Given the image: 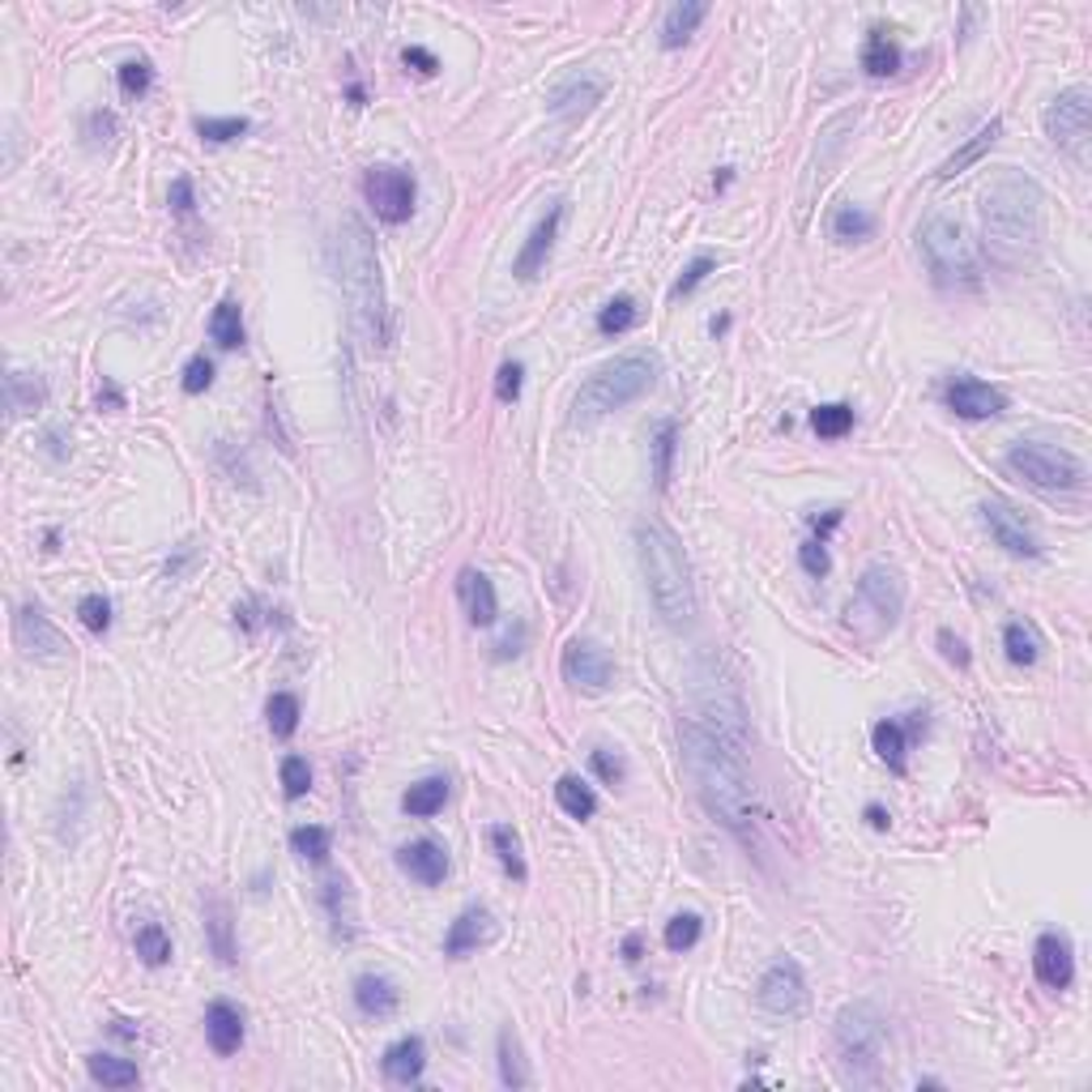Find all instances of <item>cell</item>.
I'll list each match as a JSON object with an SVG mask.
<instances>
[{"label":"cell","instance_id":"31","mask_svg":"<svg viewBox=\"0 0 1092 1092\" xmlns=\"http://www.w3.org/2000/svg\"><path fill=\"white\" fill-rule=\"evenodd\" d=\"M444 798H449V781L444 777H423L419 785H410L401 794V811L414 816V820H427V816H436L444 807Z\"/></svg>","mask_w":1092,"mask_h":1092},{"label":"cell","instance_id":"27","mask_svg":"<svg viewBox=\"0 0 1092 1092\" xmlns=\"http://www.w3.org/2000/svg\"><path fill=\"white\" fill-rule=\"evenodd\" d=\"M709 17V4L705 0H683V4H670L666 17H662V47H679L696 34V26Z\"/></svg>","mask_w":1092,"mask_h":1092},{"label":"cell","instance_id":"32","mask_svg":"<svg viewBox=\"0 0 1092 1092\" xmlns=\"http://www.w3.org/2000/svg\"><path fill=\"white\" fill-rule=\"evenodd\" d=\"M86 1072H90V1080L103 1084V1089H132V1084H141V1072H137L128 1059H116V1054H90V1059H86Z\"/></svg>","mask_w":1092,"mask_h":1092},{"label":"cell","instance_id":"55","mask_svg":"<svg viewBox=\"0 0 1092 1092\" xmlns=\"http://www.w3.org/2000/svg\"><path fill=\"white\" fill-rule=\"evenodd\" d=\"M521 384H525V367H521V364H504V367H499V375H495V397L512 406V401L521 397Z\"/></svg>","mask_w":1092,"mask_h":1092},{"label":"cell","instance_id":"10","mask_svg":"<svg viewBox=\"0 0 1092 1092\" xmlns=\"http://www.w3.org/2000/svg\"><path fill=\"white\" fill-rule=\"evenodd\" d=\"M1046 137L1067 154L1076 158L1080 167H1089V150H1092V95L1084 86H1072L1063 90L1050 108H1046Z\"/></svg>","mask_w":1092,"mask_h":1092},{"label":"cell","instance_id":"45","mask_svg":"<svg viewBox=\"0 0 1092 1092\" xmlns=\"http://www.w3.org/2000/svg\"><path fill=\"white\" fill-rule=\"evenodd\" d=\"M491 850L499 853V866L512 875V879H525V857H521V837L508 828V824H495L491 828Z\"/></svg>","mask_w":1092,"mask_h":1092},{"label":"cell","instance_id":"26","mask_svg":"<svg viewBox=\"0 0 1092 1092\" xmlns=\"http://www.w3.org/2000/svg\"><path fill=\"white\" fill-rule=\"evenodd\" d=\"M47 401V384L34 371H9L4 375V410L9 419H26Z\"/></svg>","mask_w":1092,"mask_h":1092},{"label":"cell","instance_id":"49","mask_svg":"<svg viewBox=\"0 0 1092 1092\" xmlns=\"http://www.w3.org/2000/svg\"><path fill=\"white\" fill-rule=\"evenodd\" d=\"M282 790H286V798H303L312 790V768H308L303 755H286L282 760Z\"/></svg>","mask_w":1092,"mask_h":1092},{"label":"cell","instance_id":"62","mask_svg":"<svg viewBox=\"0 0 1092 1092\" xmlns=\"http://www.w3.org/2000/svg\"><path fill=\"white\" fill-rule=\"evenodd\" d=\"M866 820H870V828H879V833H883V828H888V824H892V816H888V811H883V807H875V803H870V807H866Z\"/></svg>","mask_w":1092,"mask_h":1092},{"label":"cell","instance_id":"61","mask_svg":"<svg viewBox=\"0 0 1092 1092\" xmlns=\"http://www.w3.org/2000/svg\"><path fill=\"white\" fill-rule=\"evenodd\" d=\"M193 559H197V542H188V547L180 551V559H175V564H167V577L175 581V577H180V572H184V568H188Z\"/></svg>","mask_w":1092,"mask_h":1092},{"label":"cell","instance_id":"30","mask_svg":"<svg viewBox=\"0 0 1092 1092\" xmlns=\"http://www.w3.org/2000/svg\"><path fill=\"white\" fill-rule=\"evenodd\" d=\"M1003 649H1007V662H1016V666H1033V662L1041 657L1046 640H1041V632H1037L1033 623L1011 619V623L1003 627Z\"/></svg>","mask_w":1092,"mask_h":1092},{"label":"cell","instance_id":"50","mask_svg":"<svg viewBox=\"0 0 1092 1092\" xmlns=\"http://www.w3.org/2000/svg\"><path fill=\"white\" fill-rule=\"evenodd\" d=\"M77 619H82L95 636H103V632L112 627V602H108L103 594H86V598L77 602Z\"/></svg>","mask_w":1092,"mask_h":1092},{"label":"cell","instance_id":"8","mask_svg":"<svg viewBox=\"0 0 1092 1092\" xmlns=\"http://www.w3.org/2000/svg\"><path fill=\"white\" fill-rule=\"evenodd\" d=\"M905 610V577L892 564H870L857 577L850 607H846V627L862 640H875L900 623Z\"/></svg>","mask_w":1092,"mask_h":1092},{"label":"cell","instance_id":"43","mask_svg":"<svg viewBox=\"0 0 1092 1092\" xmlns=\"http://www.w3.org/2000/svg\"><path fill=\"white\" fill-rule=\"evenodd\" d=\"M811 427H816V436H824V440H841L853 427V406H846V401L816 406V410H811Z\"/></svg>","mask_w":1092,"mask_h":1092},{"label":"cell","instance_id":"52","mask_svg":"<svg viewBox=\"0 0 1092 1092\" xmlns=\"http://www.w3.org/2000/svg\"><path fill=\"white\" fill-rule=\"evenodd\" d=\"M180 384H184L188 397H201V393L214 384V364H210L205 355H193V359L184 364V380H180Z\"/></svg>","mask_w":1092,"mask_h":1092},{"label":"cell","instance_id":"57","mask_svg":"<svg viewBox=\"0 0 1092 1092\" xmlns=\"http://www.w3.org/2000/svg\"><path fill=\"white\" fill-rule=\"evenodd\" d=\"M112 132H116V116H112V112H95V116L86 120V137H90V145L112 141Z\"/></svg>","mask_w":1092,"mask_h":1092},{"label":"cell","instance_id":"54","mask_svg":"<svg viewBox=\"0 0 1092 1092\" xmlns=\"http://www.w3.org/2000/svg\"><path fill=\"white\" fill-rule=\"evenodd\" d=\"M150 82H154V73H150L145 60H124L120 65V90L128 99H141L150 90Z\"/></svg>","mask_w":1092,"mask_h":1092},{"label":"cell","instance_id":"9","mask_svg":"<svg viewBox=\"0 0 1092 1092\" xmlns=\"http://www.w3.org/2000/svg\"><path fill=\"white\" fill-rule=\"evenodd\" d=\"M1007 470L1037 491H1076L1084 486V462L1050 440H1020L1007 449Z\"/></svg>","mask_w":1092,"mask_h":1092},{"label":"cell","instance_id":"64","mask_svg":"<svg viewBox=\"0 0 1092 1092\" xmlns=\"http://www.w3.org/2000/svg\"><path fill=\"white\" fill-rule=\"evenodd\" d=\"M623 952H627V961H636V952H640V939H627V944H623Z\"/></svg>","mask_w":1092,"mask_h":1092},{"label":"cell","instance_id":"20","mask_svg":"<svg viewBox=\"0 0 1092 1092\" xmlns=\"http://www.w3.org/2000/svg\"><path fill=\"white\" fill-rule=\"evenodd\" d=\"M491 939H495V918L486 913L483 905H470V909L449 926V935H444V956H470V952H479Z\"/></svg>","mask_w":1092,"mask_h":1092},{"label":"cell","instance_id":"60","mask_svg":"<svg viewBox=\"0 0 1092 1092\" xmlns=\"http://www.w3.org/2000/svg\"><path fill=\"white\" fill-rule=\"evenodd\" d=\"M171 205H175L180 214H193L197 201H193V180H188V175H180V180L171 184Z\"/></svg>","mask_w":1092,"mask_h":1092},{"label":"cell","instance_id":"24","mask_svg":"<svg viewBox=\"0 0 1092 1092\" xmlns=\"http://www.w3.org/2000/svg\"><path fill=\"white\" fill-rule=\"evenodd\" d=\"M205 1037H210L214 1054H236V1050L243 1046L240 1007H236V1003H227V998L210 1003V1011H205Z\"/></svg>","mask_w":1092,"mask_h":1092},{"label":"cell","instance_id":"4","mask_svg":"<svg viewBox=\"0 0 1092 1092\" xmlns=\"http://www.w3.org/2000/svg\"><path fill=\"white\" fill-rule=\"evenodd\" d=\"M636 555H640V572H644V585H649L657 614L670 627H687L696 619V585H692L687 551L675 538V529H666L662 521H640L636 525Z\"/></svg>","mask_w":1092,"mask_h":1092},{"label":"cell","instance_id":"11","mask_svg":"<svg viewBox=\"0 0 1092 1092\" xmlns=\"http://www.w3.org/2000/svg\"><path fill=\"white\" fill-rule=\"evenodd\" d=\"M364 193H367V205L375 210L380 223H388V227L410 223L414 197H419L410 171H401V167H371L364 180Z\"/></svg>","mask_w":1092,"mask_h":1092},{"label":"cell","instance_id":"56","mask_svg":"<svg viewBox=\"0 0 1092 1092\" xmlns=\"http://www.w3.org/2000/svg\"><path fill=\"white\" fill-rule=\"evenodd\" d=\"M590 764H594V772H598L607 785H619V781H623V760H619L614 751H607V747H598V751L590 755Z\"/></svg>","mask_w":1092,"mask_h":1092},{"label":"cell","instance_id":"33","mask_svg":"<svg viewBox=\"0 0 1092 1092\" xmlns=\"http://www.w3.org/2000/svg\"><path fill=\"white\" fill-rule=\"evenodd\" d=\"M862 69H866L870 77H888V73L900 69V47H896V39H888V30H870V34H866Z\"/></svg>","mask_w":1092,"mask_h":1092},{"label":"cell","instance_id":"28","mask_svg":"<svg viewBox=\"0 0 1092 1092\" xmlns=\"http://www.w3.org/2000/svg\"><path fill=\"white\" fill-rule=\"evenodd\" d=\"M321 900L334 918V935L338 939H355V892H351V879L334 875L325 888H321Z\"/></svg>","mask_w":1092,"mask_h":1092},{"label":"cell","instance_id":"2","mask_svg":"<svg viewBox=\"0 0 1092 1092\" xmlns=\"http://www.w3.org/2000/svg\"><path fill=\"white\" fill-rule=\"evenodd\" d=\"M1046 240V193L1033 175L1003 167L981 188V247L990 265L1020 273L1041 256Z\"/></svg>","mask_w":1092,"mask_h":1092},{"label":"cell","instance_id":"48","mask_svg":"<svg viewBox=\"0 0 1092 1092\" xmlns=\"http://www.w3.org/2000/svg\"><path fill=\"white\" fill-rule=\"evenodd\" d=\"M713 269H718V256L700 252V256H696V260H692V265L679 273V282L670 286V299H687V295H692V290H696V286H700V282H705Z\"/></svg>","mask_w":1092,"mask_h":1092},{"label":"cell","instance_id":"1","mask_svg":"<svg viewBox=\"0 0 1092 1092\" xmlns=\"http://www.w3.org/2000/svg\"><path fill=\"white\" fill-rule=\"evenodd\" d=\"M679 747H683V764L696 781L700 803L726 824L742 846H755L760 833V798L751 785V772L742 764V751L729 747L722 734H713L700 722H683L679 726Z\"/></svg>","mask_w":1092,"mask_h":1092},{"label":"cell","instance_id":"44","mask_svg":"<svg viewBox=\"0 0 1092 1092\" xmlns=\"http://www.w3.org/2000/svg\"><path fill=\"white\" fill-rule=\"evenodd\" d=\"M265 718H269V729L273 738H290L299 729V696L290 692H273L269 705H265Z\"/></svg>","mask_w":1092,"mask_h":1092},{"label":"cell","instance_id":"5","mask_svg":"<svg viewBox=\"0 0 1092 1092\" xmlns=\"http://www.w3.org/2000/svg\"><path fill=\"white\" fill-rule=\"evenodd\" d=\"M833 1041H837V1063H841L846 1084L875 1089L883 1080V1067H888V1024H883V1016L870 1003H846L837 1011Z\"/></svg>","mask_w":1092,"mask_h":1092},{"label":"cell","instance_id":"37","mask_svg":"<svg viewBox=\"0 0 1092 1092\" xmlns=\"http://www.w3.org/2000/svg\"><path fill=\"white\" fill-rule=\"evenodd\" d=\"M210 338H214L223 351L243 346V312L236 299H223V303L214 308V316H210Z\"/></svg>","mask_w":1092,"mask_h":1092},{"label":"cell","instance_id":"19","mask_svg":"<svg viewBox=\"0 0 1092 1092\" xmlns=\"http://www.w3.org/2000/svg\"><path fill=\"white\" fill-rule=\"evenodd\" d=\"M564 214H568V205L564 201H555L551 210H547V218L529 231V240L525 247L516 252V265H512V273L521 278V282H529V278H538V269L547 265V256L555 252V240H559V227H564Z\"/></svg>","mask_w":1092,"mask_h":1092},{"label":"cell","instance_id":"7","mask_svg":"<svg viewBox=\"0 0 1092 1092\" xmlns=\"http://www.w3.org/2000/svg\"><path fill=\"white\" fill-rule=\"evenodd\" d=\"M918 252L935 278V286H944V290H977L981 286L977 247L952 214H931L918 227Z\"/></svg>","mask_w":1092,"mask_h":1092},{"label":"cell","instance_id":"59","mask_svg":"<svg viewBox=\"0 0 1092 1092\" xmlns=\"http://www.w3.org/2000/svg\"><path fill=\"white\" fill-rule=\"evenodd\" d=\"M939 644H944V657H948V662L969 666V649H965V640H961V636H952V632L944 627V632H939Z\"/></svg>","mask_w":1092,"mask_h":1092},{"label":"cell","instance_id":"15","mask_svg":"<svg viewBox=\"0 0 1092 1092\" xmlns=\"http://www.w3.org/2000/svg\"><path fill=\"white\" fill-rule=\"evenodd\" d=\"M564 679L581 692H607L614 683V662L607 657V649H598L594 640H568L564 649Z\"/></svg>","mask_w":1092,"mask_h":1092},{"label":"cell","instance_id":"40","mask_svg":"<svg viewBox=\"0 0 1092 1092\" xmlns=\"http://www.w3.org/2000/svg\"><path fill=\"white\" fill-rule=\"evenodd\" d=\"M870 742H875V755L892 772H905V729H900V722H879L870 729Z\"/></svg>","mask_w":1092,"mask_h":1092},{"label":"cell","instance_id":"63","mask_svg":"<svg viewBox=\"0 0 1092 1092\" xmlns=\"http://www.w3.org/2000/svg\"><path fill=\"white\" fill-rule=\"evenodd\" d=\"M103 401H108V406H112V410H120V406H124L120 388H116V384H108V388H103V393H99V406H103Z\"/></svg>","mask_w":1092,"mask_h":1092},{"label":"cell","instance_id":"34","mask_svg":"<svg viewBox=\"0 0 1092 1092\" xmlns=\"http://www.w3.org/2000/svg\"><path fill=\"white\" fill-rule=\"evenodd\" d=\"M555 803H559V811L572 816V820H590V816L598 811V794H594L581 777H572V772L555 781Z\"/></svg>","mask_w":1092,"mask_h":1092},{"label":"cell","instance_id":"42","mask_svg":"<svg viewBox=\"0 0 1092 1092\" xmlns=\"http://www.w3.org/2000/svg\"><path fill=\"white\" fill-rule=\"evenodd\" d=\"M833 236L846 243H862L875 236V218L862 210V205H837L833 214Z\"/></svg>","mask_w":1092,"mask_h":1092},{"label":"cell","instance_id":"13","mask_svg":"<svg viewBox=\"0 0 1092 1092\" xmlns=\"http://www.w3.org/2000/svg\"><path fill=\"white\" fill-rule=\"evenodd\" d=\"M13 640H17V649L26 657H39V662L69 657V640L60 636V627L39 607H17V614H13Z\"/></svg>","mask_w":1092,"mask_h":1092},{"label":"cell","instance_id":"14","mask_svg":"<svg viewBox=\"0 0 1092 1092\" xmlns=\"http://www.w3.org/2000/svg\"><path fill=\"white\" fill-rule=\"evenodd\" d=\"M981 521H985L990 538H994L1007 555H1016V559H1037V555H1041V547H1037L1029 521H1024L1007 499H985V504H981Z\"/></svg>","mask_w":1092,"mask_h":1092},{"label":"cell","instance_id":"53","mask_svg":"<svg viewBox=\"0 0 1092 1092\" xmlns=\"http://www.w3.org/2000/svg\"><path fill=\"white\" fill-rule=\"evenodd\" d=\"M798 564H803V572H807V577H816V581H824V577H828V568H833L828 547H824L820 538H811V542H803V547H798Z\"/></svg>","mask_w":1092,"mask_h":1092},{"label":"cell","instance_id":"22","mask_svg":"<svg viewBox=\"0 0 1092 1092\" xmlns=\"http://www.w3.org/2000/svg\"><path fill=\"white\" fill-rule=\"evenodd\" d=\"M384 1080L388 1084H397V1089H410V1084H419L423 1080V1067H427V1046H423V1037H401V1041H393L388 1050H384Z\"/></svg>","mask_w":1092,"mask_h":1092},{"label":"cell","instance_id":"12","mask_svg":"<svg viewBox=\"0 0 1092 1092\" xmlns=\"http://www.w3.org/2000/svg\"><path fill=\"white\" fill-rule=\"evenodd\" d=\"M755 998L764 1011L772 1016H803L807 1003H811V990H807V973L798 961L790 956H777L768 969L760 973V985H755Z\"/></svg>","mask_w":1092,"mask_h":1092},{"label":"cell","instance_id":"38","mask_svg":"<svg viewBox=\"0 0 1092 1092\" xmlns=\"http://www.w3.org/2000/svg\"><path fill=\"white\" fill-rule=\"evenodd\" d=\"M675 449H679V423L662 419L657 436H653V479H657V486H666L670 474H675Z\"/></svg>","mask_w":1092,"mask_h":1092},{"label":"cell","instance_id":"17","mask_svg":"<svg viewBox=\"0 0 1092 1092\" xmlns=\"http://www.w3.org/2000/svg\"><path fill=\"white\" fill-rule=\"evenodd\" d=\"M944 401H948V410L952 414H961V419H994V414H1003L1007 410V393H998L994 384H985V380H977V375H956L948 388H944Z\"/></svg>","mask_w":1092,"mask_h":1092},{"label":"cell","instance_id":"51","mask_svg":"<svg viewBox=\"0 0 1092 1092\" xmlns=\"http://www.w3.org/2000/svg\"><path fill=\"white\" fill-rule=\"evenodd\" d=\"M252 124L243 120V116H227V120H197V132L205 137V141H214V145H227V141H236L243 137Z\"/></svg>","mask_w":1092,"mask_h":1092},{"label":"cell","instance_id":"23","mask_svg":"<svg viewBox=\"0 0 1092 1092\" xmlns=\"http://www.w3.org/2000/svg\"><path fill=\"white\" fill-rule=\"evenodd\" d=\"M457 594H462V607H466V619L474 627H491L495 614H499V598H495V585L486 581V572L479 568H462L457 577Z\"/></svg>","mask_w":1092,"mask_h":1092},{"label":"cell","instance_id":"41","mask_svg":"<svg viewBox=\"0 0 1092 1092\" xmlns=\"http://www.w3.org/2000/svg\"><path fill=\"white\" fill-rule=\"evenodd\" d=\"M636 321H640L636 299H632V295H614L607 308L598 312V334H602V338H619V334H627Z\"/></svg>","mask_w":1092,"mask_h":1092},{"label":"cell","instance_id":"29","mask_svg":"<svg viewBox=\"0 0 1092 1092\" xmlns=\"http://www.w3.org/2000/svg\"><path fill=\"white\" fill-rule=\"evenodd\" d=\"M998 132H1003V120H985L977 132H973L969 141L952 154V158H944V167H939V180H952V175H961V171H969L973 162H981V154L998 141Z\"/></svg>","mask_w":1092,"mask_h":1092},{"label":"cell","instance_id":"46","mask_svg":"<svg viewBox=\"0 0 1092 1092\" xmlns=\"http://www.w3.org/2000/svg\"><path fill=\"white\" fill-rule=\"evenodd\" d=\"M700 935H705V922H700V913H675L670 922H666V948L670 952H692L696 944H700Z\"/></svg>","mask_w":1092,"mask_h":1092},{"label":"cell","instance_id":"47","mask_svg":"<svg viewBox=\"0 0 1092 1092\" xmlns=\"http://www.w3.org/2000/svg\"><path fill=\"white\" fill-rule=\"evenodd\" d=\"M329 846H334L329 828L303 824V828H295V833H290V850L299 853V857H308V862H325V857H329Z\"/></svg>","mask_w":1092,"mask_h":1092},{"label":"cell","instance_id":"21","mask_svg":"<svg viewBox=\"0 0 1092 1092\" xmlns=\"http://www.w3.org/2000/svg\"><path fill=\"white\" fill-rule=\"evenodd\" d=\"M397 866L410 875V879H419L423 888H436V883H444V875H449V853L444 846H436V841H410V846H401L397 850Z\"/></svg>","mask_w":1092,"mask_h":1092},{"label":"cell","instance_id":"16","mask_svg":"<svg viewBox=\"0 0 1092 1092\" xmlns=\"http://www.w3.org/2000/svg\"><path fill=\"white\" fill-rule=\"evenodd\" d=\"M602 99H607V77L594 73V69H577V73H568V77L551 90V112H555L559 120H581V116H590Z\"/></svg>","mask_w":1092,"mask_h":1092},{"label":"cell","instance_id":"25","mask_svg":"<svg viewBox=\"0 0 1092 1092\" xmlns=\"http://www.w3.org/2000/svg\"><path fill=\"white\" fill-rule=\"evenodd\" d=\"M355 1007L371 1020H384L401 1007V990L380 973H364V977H355Z\"/></svg>","mask_w":1092,"mask_h":1092},{"label":"cell","instance_id":"3","mask_svg":"<svg viewBox=\"0 0 1092 1092\" xmlns=\"http://www.w3.org/2000/svg\"><path fill=\"white\" fill-rule=\"evenodd\" d=\"M334 269H338V286H342L346 308H351L355 338L364 342L367 351H384L388 346V299H384L375 240H371V231H367V223L359 214H346L338 223Z\"/></svg>","mask_w":1092,"mask_h":1092},{"label":"cell","instance_id":"36","mask_svg":"<svg viewBox=\"0 0 1092 1092\" xmlns=\"http://www.w3.org/2000/svg\"><path fill=\"white\" fill-rule=\"evenodd\" d=\"M499 1080H504L508 1089H525V1084L534 1080L529 1067H525V1054H521V1041H516L512 1029L499 1033Z\"/></svg>","mask_w":1092,"mask_h":1092},{"label":"cell","instance_id":"35","mask_svg":"<svg viewBox=\"0 0 1092 1092\" xmlns=\"http://www.w3.org/2000/svg\"><path fill=\"white\" fill-rule=\"evenodd\" d=\"M132 948H137V956H141L150 969H162V965L171 961V935H167L158 922H141L137 935H132Z\"/></svg>","mask_w":1092,"mask_h":1092},{"label":"cell","instance_id":"18","mask_svg":"<svg viewBox=\"0 0 1092 1092\" xmlns=\"http://www.w3.org/2000/svg\"><path fill=\"white\" fill-rule=\"evenodd\" d=\"M1033 973L1046 990H1067L1076 981V952H1072V939L1059 935V931H1046L1033 948Z\"/></svg>","mask_w":1092,"mask_h":1092},{"label":"cell","instance_id":"39","mask_svg":"<svg viewBox=\"0 0 1092 1092\" xmlns=\"http://www.w3.org/2000/svg\"><path fill=\"white\" fill-rule=\"evenodd\" d=\"M205 931H210V944H214L218 961H223V965H231V961H236V944H231V909H227L223 900H210V905H205Z\"/></svg>","mask_w":1092,"mask_h":1092},{"label":"cell","instance_id":"58","mask_svg":"<svg viewBox=\"0 0 1092 1092\" xmlns=\"http://www.w3.org/2000/svg\"><path fill=\"white\" fill-rule=\"evenodd\" d=\"M401 60H406L410 69H419L423 77H431V73L440 69V60H436V56H431L427 47H406V52H401Z\"/></svg>","mask_w":1092,"mask_h":1092},{"label":"cell","instance_id":"6","mask_svg":"<svg viewBox=\"0 0 1092 1092\" xmlns=\"http://www.w3.org/2000/svg\"><path fill=\"white\" fill-rule=\"evenodd\" d=\"M662 375V364L657 355L649 351H632V355H619L614 364L598 367L581 388H577V401H572V414L581 423L590 419H602V414H614L632 401H640Z\"/></svg>","mask_w":1092,"mask_h":1092}]
</instances>
